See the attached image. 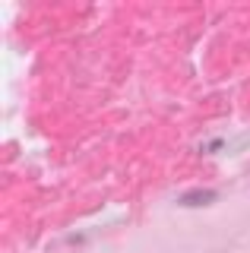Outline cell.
<instances>
[{"label": "cell", "instance_id": "obj_1", "mask_svg": "<svg viewBox=\"0 0 250 253\" xmlns=\"http://www.w3.org/2000/svg\"><path fill=\"white\" fill-rule=\"evenodd\" d=\"M218 200V193L215 190H209V187H197V190H187V193L181 196V203L184 209H200V206H212Z\"/></svg>", "mask_w": 250, "mask_h": 253}]
</instances>
